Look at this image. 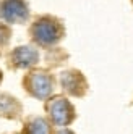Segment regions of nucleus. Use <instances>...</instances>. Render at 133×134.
I'll list each match as a JSON object with an SVG mask.
<instances>
[{"mask_svg":"<svg viewBox=\"0 0 133 134\" xmlns=\"http://www.w3.org/2000/svg\"><path fill=\"white\" fill-rule=\"evenodd\" d=\"M33 34H34V39L39 44L50 45V44L59 41V37H60V26L57 24L55 21H52L50 18H44V20H39L34 24Z\"/></svg>","mask_w":133,"mask_h":134,"instance_id":"f257e3e1","label":"nucleus"},{"mask_svg":"<svg viewBox=\"0 0 133 134\" xmlns=\"http://www.w3.org/2000/svg\"><path fill=\"white\" fill-rule=\"evenodd\" d=\"M2 15L10 21H23L28 16V8L21 0H8L5 3V12H2Z\"/></svg>","mask_w":133,"mask_h":134,"instance_id":"f03ea898","label":"nucleus"},{"mask_svg":"<svg viewBox=\"0 0 133 134\" xmlns=\"http://www.w3.org/2000/svg\"><path fill=\"white\" fill-rule=\"evenodd\" d=\"M50 111H52L54 121L59 123V124H65V123H68L71 120V107L65 99H57L52 103Z\"/></svg>","mask_w":133,"mask_h":134,"instance_id":"7ed1b4c3","label":"nucleus"},{"mask_svg":"<svg viewBox=\"0 0 133 134\" xmlns=\"http://www.w3.org/2000/svg\"><path fill=\"white\" fill-rule=\"evenodd\" d=\"M59 134H71V132H70V131H60Z\"/></svg>","mask_w":133,"mask_h":134,"instance_id":"20e7f679","label":"nucleus"}]
</instances>
